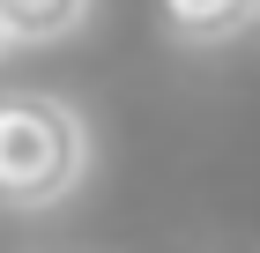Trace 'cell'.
Returning a JSON list of instances; mask_svg holds the SVG:
<instances>
[{"instance_id": "cell-1", "label": "cell", "mask_w": 260, "mask_h": 253, "mask_svg": "<svg viewBox=\"0 0 260 253\" xmlns=\"http://www.w3.org/2000/svg\"><path fill=\"white\" fill-rule=\"evenodd\" d=\"M89 172V127L45 90L0 97V209H52Z\"/></svg>"}, {"instance_id": "cell-2", "label": "cell", "mask_w": 260, "mask_h": 253, "mask_svg": "<svg viewBox=\"0 0 260 253\" xmlns=\"http://www.w3.org/2000/svg\"><path fill=\"white\" fill-rule=\"evenodd\" d=\"M164 8V30L179 45H223L260 22V0H156Z\"/></svg>"}, {"instance_id": "cell-3", "label": "cell", "mask_w": 260, "mask_h": 253, "mask_svg": "<svg viewBox=\"0 0 260 253\" xmlns=\"http://www.w3.org/2000/svg\"><path fill=\"white\" fill-rule=\"evenodd\" d=\"M0 15L15 30V45H60L89 22V0H0Z\"/></svg>"}, {"instance_id": "cell-4", "label": "cell", "mask_w": 260, "mask_h": 253, "mask_svg": "<svg viewBox=\"0 0 260 253\" xmlns=\"http://www.w3.org/2000/svg\"><path fill=\"white\" fill-rule=\"evenodd\" d=\"M8 45H15V30H8V15H0V52H8Z\"/></svg>"}]
</instances>
